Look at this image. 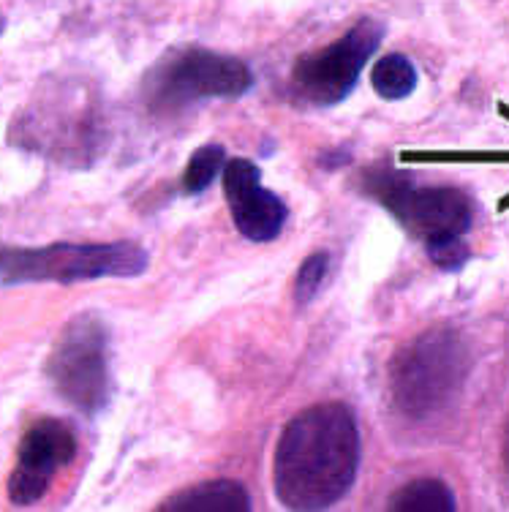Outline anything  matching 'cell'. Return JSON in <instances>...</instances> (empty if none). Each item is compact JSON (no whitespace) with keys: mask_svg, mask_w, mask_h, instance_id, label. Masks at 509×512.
<instances>
[{"mask_svg":"<svg viewBox=\"0 0 509 512\" xmlns=\"http://www.w3.org/2000/svg\"><path fill=\"white\" fill-rule=\"evenodd\" d=\"M360 469L357 417L341 401L294 414L275 444L273 488L286 510L316 512L352 491Z\"/></svg>","mask_w":509,"mask_h":512,"instance_id":"obj_1","label":"cell"},{"mask_svg":"<svg viewBox=\"0 0 509 512\" xmlns=\"http://www.w3.org/2000/svg\"><path fill=\"white\" fill-rule=\"evenodd\" d=\"M469 346L452 327H431L398 349L390 363V395L409 420H425L455 401L469 376Z\"/></svg>","mask_w":509,"mask_h":512,"instance_id":"obj_2","label":"cell"},{"mask_svg":"<svg viewBox=\"0 0 509 512\" xmlns=\"http://www.w3.org/2000/svg\"><path fill=\"white\" fill-rule=\"evenodd\" d=\"M147 251L131 240L118 243H52L0 246V286L79 284L98 278H137L147 270Z\"/></svg>","mask_w":509,"mask_h":512,"instance_id":"obj_3","label":"cell"},{"mask_svg":"<svg viewBox=\"0 0 509 512\" xmlns=\"http://www.w3.org/2000/svg\"><path fill=\"white\" fill-rule=\"evenodd\" d=\"M254 88V71L224 52L188 47L172 52L145 77L147 107L175 115L196 101L240 99Z\"/></svg>","mask_w":509,"mask_h":512,"instance_id":"obj_4","label":"cell"},{"mask_svg":"<svg viewBox=\"0 0 509 512\" xmlns=\"http://www.w3.org/2000/svg\"><path fill=\"white\" fill-rule=\"evenodd\" d=\"M363 191L422 243L466 235L474 224V202L455 186H417L409 175L395 169H368Z\"/></svg>","mask_w":509,"mask_h":512,"instance_id":"obj_5","label":"cell"},{"mask_svg":"<svg viewBox=\"0 0 509 512\" xmlns=\"http://www.w3.org/2000/svg\"><path fill=\"white\" fill-rule=\"evenodd\" d=\"M47 379L55 393L85 414L101 412L112 393L109 335L98 316H74L47 357Z\"/></svg>","mask_w":509,"mask_h":512,"instance_id":"obj_6","label":"cell"},{"mask_svg":"<svg viewBox=\"0 0 509 512\" xmlns=\"http://www.w3.org/2000/svg\"><path fill=\"white\" fill-rule=\"evenodd\" d=\"M382 39V22L365 17L324 50L297 58L292 69V96L311 107H335L346 101Z\"/></svg>","mask_w":509,"mask_h":512,"instance_id":"obj_7","label":"cell"},{"mask_svg":"<svg viewBox=\"0 0 509 512\" xmlns=\"http://www.w3.org/2000/svg\"><path fill=\"white\" fill-rule=\"evenodd\" d=\"M77 436L69 425L55 417H44L30 425L17 447V463L9 474V502L17 507L36 504L49 491L60 469L77 458Z\"/></svg>","mask_w":509,"mask_h":512,"instance_id":"obj_8","label":"cell"},{"mask_svg":"<svg viewBox=\"0 0 509 512\" xmlns=\"http://www.w3.org/2000/svg\"><path fill=\"white\" fill-rule=\"evenodd\" d=\"M224 197L237 232L254 243H270L284 232L289 207L262 186V169L248 158H232L221 169Z\"/></svg>","mask_w":509,"mask_h":512,"instance_id":"obj_9","label":"cell"},{"mask_svg":"<svg viewBox=\"0 0 509 512\" xmlns=\"http://www.w3.org/2000/svg\"><path fill=\"white\" fill-rule=\"evenodd\" d=\"M167 512H248L251 496L237 480H207L175 491L158 504Z\"/></svg>","mask_w":509,"mask_h":512,"instance_id":"obj_10","label":"cell"},{"mask_svg":"<svg viewBox=\"0 0 509 512\" xmlns=\"http://www.w3.org/2000/svg\"><path fill=\"white\" fill-rule=\"evenodd\" d=\"M371 85L376 96L384 101L409 99L417 88V69L414 63L401 52H390L373 63Z\"/></svg>","mask_w":509,"mask_h":512,"instance_id":"obj_11","label":"cell"},{"mask_svg":"<svg viewBox=\"0 0 509 512\" xmlns=\"http://www.w3.org/2000/svg\"><path fill=\"white\" fill-rule=\"evenodd\" d=\"M390 510L395 512H450L455 510V496L441 480H414L392 493Z\"/></svg>","mask_w":509,"mask_h":512,"instance_id":"obj_12","label":"cell"},{"mask_svg":"<svg viewBox=\"0 0 509 512\" xmlns=\"http://www.w3.org/2000/svg\"><path fill=\"white\" fill-rule=\"evenodd\" d=\"M226 164V150L216 142H207L202 148H196L191 153L183 172V191L186 194H202L210 183L221 175V169Z\"/></svg>","mask_w":509,"mask_h":512,"instance_id":"obj_13","label":"cell"},{"mask_svg":"<svg viewBox=\"0 0 509 512\" xmlns=\"http://www.w3.org/2000/svg\"><path fill=\"white\" fill-rule=\"evenodd\" d=\"M327 273H330V254L327 251H314L305 259L300 270H297V278H294V300H297V306H305V303H311L319 295Z\"/></svg>","mask_w":509,"mask_h":512,"instance_id":"obj_14","label":"cell"},{"mask_svg":"<svg viewBox=\"0 0 509 512\" xmlns=\"http://www.w3.org/2000/svg\"><path fill=\"white\" fill-rule=\"evenodd\" d=\"M425 248H428V256H431L433 265L441 267V270H447V273H458V270H463L471 256L463 235L436 237L431 243H425Z\"/></svg>","mask_w":509,"mask_h":512,"instance_id":"obj_15","label":"cell"},{"mask_svg":"<svg viewBox=\"0 0 509 512\" xmlns=\"http://www.w3.org/2000/svg\"><path fill=\"white\" fill-rule=\"evenodd\" d=\"M403 164H509V153H401Z\"/></svg>","mask_w":509,"mask_h":512,"instance_id":"obj_16","label":"cell"},{"mask_svg":"<svg viewBox=\"0 0 509 512\" xmlns=\"http://www.w3.org/2000/svg\"><path fill=\"white\" fill-rule=\"evenodd\" d=\"M504 463H507V469H509V425H507V434H504Z\"/></svg>","mask_w":509,"mask_h":512,"instance_id":"obj_17","label":"cell"}]
</instances>
